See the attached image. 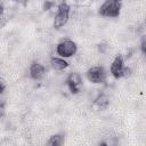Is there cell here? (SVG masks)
<instances>
[{"instance_id": "cell-1", "label": "cell", "mask_w": 146, "mask_h": 146, "mask_svg": "<svg viewBox=\"0 0 146 146\" xmlns=\"http://www.w3.org/2000/svg\"><path fill=\"white\" fill-rule=\"evenodd\" d=\"M121 11V2H116L114 0H105V2L99 8V15L103 17L116 18L119 17Z\"/></svg>"}, {"instance_id": "cell-2", "label": "cell", "mask_w": 146, "mask_h": 146, "mask_svg": "<svg viewBox=\"0 0 146 146\" xmlns=\"http://www.w3.org/2000/svg\"><path fill=\"white\" fill-rule=\"evenodd\" d=\"M70 11H71V7L65 1L59 3V6L57 8V13L54 18V27L55 29H60L64 25H66V23L68 22V18H70Z\"/></svg>"}, {"instance_id": "cell-3", "label": "cell", "mask_w": 146, "mask_h": 146, "mask_svg": "<svg viewBox=\"0 0 146 146\" xmlns=\"http://www.w3.org/2000/svg\"><path fill=\"white\" fill-rule=\"evenodd\" d=\"M76 50H78V47L75 44V42L73 40H63L60 41L57 47H56V51L57 54L63 57V58H68V57H72L73 55L76 54Z\"/></svg>"}, {"instance_id": "cell-4", "label": "cell", "mask_w": 146, "mask_h": 146, "mask_svg": "<svg viewBox=\"0 0 146 146\" xmlns=\"http://www.w3.org/2000/svg\"><path fill=\"white\" fill-rule=\"evenodd\" d=\"M106 71L103 66H92L87 71V79L92 83H103L106 80Z\"/></svg>"}, {"instance_id": "cell-5", "label": "cell", "mask_w": 146, "mask_h": 146, "mask_svg": "<svg viewBox=\"0 0 146 146\" xmlns=\"http://www.w3.org/2000/svg\"><path fill=\"white\" fill-rule=\"evenodd\" d=\"M66 84L71 91V94H78L80 91V86L82 84V78L79 73L72 72L66 79Z\"/></svg>"}, {"instance_id": "cell-6", "label": "cell", "mask_w": 146, "mask_h": 146, "mask_svg": "<svg viewBox=\"0 0 146 146\" xmlns=\"http://www.w3.org/2000/svg\"><path fill=\"white\" fill-rule=\"evenodd\" d=\"M123 68H124V60L121 55H117L111 64V73L115 79H121L123 78Z\"/></svg>"}, {"instance_id": "cell-7", "label": "cell", "mask_w": 146, "mask_h": 146, "mask_svg": "<svg viewBox=\"0 0 146 146\" xmlns=\"http://www.w3.org/2000/svg\"><path fill=\"white\" fill-rule=\"evenodd\" d=\"M44 73H46V67L38 62L32 63V65L30 66V76L33 80H41Z\"/></svg>"}, {"instance_id": "cell-8", "label": "cell", "mask_w": 146, "mask_h": 146, "mask_svg": "<svg viewBox=\"0 0 146 146\" xmlns=\"http://www.w3.org/2000/svg\"><path fill=\"white\" fill-rule=\"evenodd\" d=\"M50 65L55 71H63L68 66V63L63 57H51Z\"/></svg>"}, {"instance_id": "cell-9", "label": "cell", "mask_w": 146, "mask_h": 146, "mask_svg": "<svg viewBox=\"0 0 146 146\" xmlns=\"http://www.w3.org/2000/svg\"><path fill=\"white\" fill-rule=\"evenodd\" d=\"M108 104H110V98H108L107 95L104 94V92H100V94L95 98V105H96L99 110H105V108H107Z\"/></svg>"}, {"instance_id": "cell-10", "label": "cell", "mask_w": 146, "mask_h": 146, "mask_svg": "<svg viewBox=\"0 0 146 146\" xmlns=\"http://www.w3.org/2000/svg\"><path fill=\"white\" fill-rule=\"evenodd\" d=\"M64 143V136L63 135H52L49 140L47 141V144L49 146H60Z\"/></svg>"}, {"instance_id": "cell-11", "label": "cell", "mask_w": 146, "mask_h": 146, "mask_svg": "<svg viewBox=\"0 0 146 146\" xmlns=\"http://www.w3.org/2000/svg\"><path fill=\"white\" fill-rule=\"evenodd\" d=\"M5 111H6V105L3 100H0V117H2L5 115Z\"/></svg>"}, {"instance_id": "cell-12", "label": "cell", "mask_w": 146, "mask_h": 146, "mask_svg": "<svg viewBox=\"0 0 146 146\" xmlns=\"http://www.w3.org/2000/svg\"><path fill=\"white\" fill-rule=\"evenodd\" d=\"M140 48H141V52H143V54H145V52H146V43H145V36H143V38H141Z\"/></svg>"}, {"instance_id": "cell-13", "label": "cell", "mask_w": 146, "mask_h": 146, "mask_svg": "<svg viewBox=\"0 0 146 146\" xmlns=\"http://www.w3.org/2000/svg\"><path fill=\"white\" fill-rule=\"evenodd\" d=\"M5 88H6V86H5V83L2 82V80L0 79V95L3 92V90H5Z\"/></svg>"}, {"instance_id": "cell-14", "label": "cell", "mask_w": 146, "mask_h": 146, "mask_svg": "<svg viewBox=\"0 0 146 146\" xmlns=\"http://www.w3.org/2000/svg\"><path fill=\"white\" fill-rule=\"evenodd\" d=\"M3 11H5V9H3V5L0 2V19H1V17L3 16Z\"/></svg>"}, {"instance_id": "cell-15", "label": "cell", "mask_w": 146, "mask_h": 146, "mask_svg": "<svg viewBox=\"0 0 146 146\" xmlns=\"http://www.w3.org/2000/svg\"><path fill=\"white\" fill-rule=\"evenodd\" d=\"M114 1H116V2H121L122 0H114Z\"/></svg>"}]
</instances>
